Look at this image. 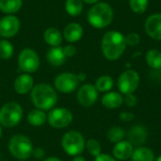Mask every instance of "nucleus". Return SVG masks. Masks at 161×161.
Here are the masks:
<instances>
[{
    "mask_svg": "<svg viewBox=\"0 0 161 161\" xmlns=\"http://www.w3.org/2000/svg\"><path fill=\"white\" fill-rule=\"evenodd\" d=\"M30 98L35 108L43 111L51 110L58 101L55 89L46 83H40L34 86L30 92Z\"/></svg>",
    "mask_w": 161,
    "mask_h": 161,
    "instance_id": "nucleus-1",
    "label": "nucleus"
},
{
    "mask_svg": "<svg viewBox=\"0 0 161 161\" xmlns=\"http://www.w3.org/2000/svg\"><path fill=\"white\" fill-rule=\"evenodd\" d=\"M102 52L108 60L118 59L126 47L125 37L118 31H108L102 39Z\"/></svg>",
    "mask_w": 161,
    "mask_h": 161,
    "instance_id": "nucleus-2",
    "label": "nucleus"
},
{
    "mask_svg": "<svg viewBox=\"0 0 161 161\" xmlns=\"http://www.w3.org/2000/svg\"><path fill=\"white\" fill-rule=\"evenodd\" d=\"M88 22L95 28H104L109 25L113 20V9L105 2L96 3L88 11Z\"/></svg>",
    "mask_w": 161,
    "mask_h": 161,
    "instance_id": "nucleus-3",
    "label": "nucleus"
},
{
    "mask_svg": "<svg viewBox=\"0 0 161 161\" xmlns=\"http://www.w3.org/2000/svg\"><path fill=\"white\" fill-rule=\"evenodd\" d=\"M8 147L10 155L18 160H26L32 156V142L25 135L12 136L8 142Z\"/></svg>",
    "mask_w": 161,
    "mask_h": 161,
    "instance_id": "nucleus-4",
    "label": "nucleus"
},
{
    "mask_svg": "<svg viewBox=\"0 0 161 161\" xmlns=\"http://www.w3.org/2000/svg\"><path fill=\"white\" fill-rule=\"evenodd\" d=\"M61 146L67 155L77 157L83 153L86 147V142L80 132L72 130L63 135L61 139Z\"/></svg>",
    "mask_w": 161,
    "mask_h": 161,
    "instance_id": "nucleus-5",
    "label": "nucleus"
},
{
    "mask_svg": "<svg viewBox=\"0 0 161 161\" xmlns=\"http://www.w3.org/2000/svg\"><path fill=\"white\" fill-rule=\"evenodd\" d=\"M23 108L16 102H8L0 108V125L8 128L16 126L23 118Z\"/></svg>",
    "mask_w": 161,
    "mask_h": 161,
    "instance_id": "nucleus-6",
    "label": "nucleus"
},
{
    "mask_svg": "<svg viewBox=\"0 0 161 161\" xmlns=\"http://www.w3.org/2000/svg\"><path fill=\"white\" fill-rule=\"evenodd\" d=\"M18 66L25 74L35 73L40 67V58L33 49H23L18 57Z\"/></svg>",
    "mask_w": 161,
    "mask_h": 161,
    "instance_id": "nucleus-7",
    "label": "nucleus"
},
{
    "mask_svg": "<svg viewBox=\"0 0 161 161\" xmlns=\"http://www.w3.org/2000/svg\"><path fill=\"white\" fill-rule=\"evenodd\" d=\"M47 122L49 125L54 128H64L73 122V114L65 108H57L50 110L47 115Z\"/></svg>",
    "mask_w": 161,
    "mask_h": 161,
    "instance_id": "nucleus-8",
    "label": "nucleus"
},
{
    "mask_svg": "<svg viewBox=\"0 0 161 161\" xmlns=\"http://www.w3.org/2000/svg\"><path fill=\"white\" fill-rule=\"evenodd\" d=\"M140 84V75L134 70L125 71L119 77L117 85L119 91L124 94L133 93Z\"/></svg>",
    "mask_w": 161,
    "mask_h": 161,
    "instance_id": "nucleus-9",
    "label": "nucleus"
},
{
    "mask_svg": "<svg viewBox=\"0 0 161 161\" xmlns=\"http://www.w3.org/2000/svg\"><path fill=\"white\" fill-rule=\"evenodd\" d=\"M79 81L76 75L73 73H62L56 76L54 85L55 88L62 93H71L76 90Z\"/></svg>",
    "mask_w": 161,
    "mask_h": 161,
    "instance_id": "nucleus-10",
    "label": "nucleus"
},
{
    "mask_svg": "<svg viewBox=\"0 0 161 161\" xmlns=\"http://www.w3.org/2000/svg\"><path fill=\"white\" fill-rule=\"evenodd\" d=\"M76 98L78 103L84 107H90L95 104L98 99V91L92 84H85L81 86L77 92Z\"/></svg>",
    "mask_w": 161,
    "mask_h": 161,
    "instance_id": "nucleus-11",
    "label": "nucleus"
},
{
    "mask_svg": "<svg viewBox=\"0 0 161 161\" xmlns=\"http://www.w3.org/2000/svg\"><path fill=\"white\" fill-rule=\"evenodd\" d=\"M20 29V21L14 15H6L0 19V36L3 38H12Z\"/></svg>",
    "mask_w": 161,
    "mask_h": 161,
    "instance_id": "nucleus-12",
    "label": "nucleus"
},
{
    "mask_svg": "<svg viewBox=\"0 0 161 161\" xmlns=\"http://www.w3.org/2000/svg\"><path fill=\"white\" fill-rule=\"evenodd\" d=\"M144 28L148 36L154 40H161V13L149 16L145 22Z\"/></svg>",
    "mask_w": 161,
    "mask_h": 161,
    "instance_id": "nucleus-13",
    "label": "nucleus"
},
{
    "mask_svg": "<svg viewBox=\"0 0 161 161\" xmlns=\"http://www.w3.org/2000/svg\"><path fill=\"white\" fill-rule=\"evenodd\" d=\"M34 87V80L33 77L29 74H22L18 75L13 83L14 91L21 95L26 94L32 91Z\"/></svg>",
    "mask_w": 161,
    "mask_h": 161,
    "instance_id": "nucleus-14",
    "label": "nucleus"
},
{
    "mask_svg": "<svg viewBox=\"0 0 161 161\" xmlns=\"http://www.w3.org/2000/svg\"><path fill=\"white\" fill-rule=\"evenodd\" d=\"M133 145L126 141H122L116 143L113 148L114 158L118 160H126L132 157Z\"/></svg>",
    "mask_w": 161,
    "mask_h": 161,
    "instance_id": "nucleus-15",
    "label": "nucleus"
},
{
    "mask_svg": "<svg viewBox=\"0 0 161 161\" xmlns=\"http://www.w3.org/2000/svg\"><path fill=\"white\" fill-rule=\"evenodd\" d=\"M83 36V27L77 23L68 24L63 30V37L69 42H78Z\"/></svg>",
    "mask_w": 161,
    "mask_h": 161,
    "instance_id": "nucleus-16",
    "label": "nucleus"
},
{
    "mask_svg": "<svg viewBox=\"0 0 161 161\" xmlns=\"http://www.w3.org/2000/svg\"><path fill=\"white\" fill-rule=\"evenodd\" d=\"M127 136L129 139V142L132 145H142L145 142L148 133L145 127L142 125H135L129 129Z\"/></svg>",
    "mask_w": 161,
    "mask_h": 161,
    "instance_id": "nucleus-17",
    "label": "nucleus"
},
{
    "mask_svg": "<svg viewBox=\"0 0 161 161\" xmlns=\"http://www.w3.org/2000/svg\"><path fill=\"white\" fill-rule=\"evenodd\" d=\"M124 97L121 93L116 92H108L102 97V105L109 109H114L122 106Z\"/></svg>",
    "mask_w": 161,
    "mask_h": 161,
    "instance_id": "nucleus-18",
    "label": "nucleus"
},
{
    "mask_svg": "<svg viewBox=\"0 0 161 161\" xmlns=\"http://www.w3.org/2000/svg\"><path fill=\"white\" fill-rule=\"evenodd\" d=\"M47 61L49 64L52 66H60L62 65L65 60H66V56L64 55L63 52V47L61 46H57V47H52L46 55Z\"/></svg>",
    "mask_w": 161,
    "mask_h": 161,
    "instance_id": "nucleus-19",
    "label": "nucleus"
},
{
    "mask_svg": "<svg viewBox=\"0 0 161 161\" xmlns=\"http://www.w3.org/2000/svg\"><path fill=\"white\" fill-rule=\"evenodd\" d=\"M43 39L47 44L52 47L60 46L62 42V35L56 27H49L43 33Z\"/></svg>",
    "mask_w": 161,
    "mask_h": 161,
    "instance_id": "nucleus-20",
    "label": "nucleus"
},
{
    "mask_svg": "<svg viewBox=\"0 0 161 161\" xmlns=\"http://www.w3.org/2000/svg\"><path fill=\"white\" fill-rule=\"evenodd\" d=\"M26 119L30 125L39 127L45 124V122L47 121V115L45 111L39 108H35L30 112H28Z\"/></svg>",
    "mask_w": 161,
    "mask_h": 161,
    "instance_id": "nucleus-21",
    "label": "nucleus"
},
{
    "mask_svg": "<svg viewBox=\"0 0 161 161\" xmlns=\"http://www.w3.org/2000/svg\"><path fill=\"white\" fill-rule=\"evenodd\" d=\"M23 0H0V10L6 14H13L21 9Z\"/></svg>",
    "mask_w": 161,
    "mask_h": 161,
    "instance_id": "nucleus-22",
    "label": "nucleus"
},
{
    "mask_svg": "<svg viewBox=\"0 0 161 161\" xmlns=\"http://www.w3.org/2000/svg\"><path fill=\"white\" fill-rule=\"evenodd\" d=\"M131 161H155V155L151 149L140 147L133 152Z\"/></svg>",
    "mask_w": 161,
    "mask_h": 161,
    "instance_id": "nucleus-23",
    "label": "nucleus"
},
{
    "mask_svg": "<svg viewBox=\"0 0 161 161\" xmlns=\"http://www.w3.org/2000/svg\"><path fill=\"white\" fill-rule=\"evenodd\" d=\"M147 64L155 69L160 70L161 69V52L158 49H151L147 52L145 57Z\"/></svg>",
    "mask_w": 161,
    "mask_h": 161,
    "instance_id": "nucleus-24",
    "label": "nucleus"
},
{
    "mask_svg": "<svg viewBox=\"0 0 161 161\" xmlns=\"http://www.w3.org/2000/svg\"><path fill=\"white\" fill-rule=\"evenodd\" d=\"M65 9L71 16H78L83 10L82 0H66Z\"/></svg>",
    "mask_w": 161,
    "mask_h": 161,
    "instance_id": "nucleus-25",
    "label": "nucleus"
},
{
    "mask_svg": "<svg viewBox=\"0 0 161 161\" xmlns=\"http://www.w3.org/2000/svg\"><path fill=\"white\" fill-rule=\"evenodd\" d=\"M94 86L98 92H109L113 87V79L109 75H102L98 77Z\"/></svg>",
    "mask_w": 161,
    "mask_h": 161,
    "instance_id": "nucleus-26",
    "label": "nucleus"
},
{
    "mask_svg": "<svg viewBox=\"0 0 161 161\" xmlns=\"http://www.w3.org/2000/svg\"><path fill=\"white\" fill-rule=\"evenodd\" d=\"M125 130L120 127V126H114L112 128H110L107 134V137L108 139L109 142H122L124 137H125Z\"/></svg>",
    "mask_w": 161,
    "mask_h": 161,
    "instance_id": "nucleus-27",
    "label": "nucleus"
},
{
    "mask_svg": "<svg viewBox=\"0 0 161 161\" xmlns=\"http://www.w3.org/2000/svg\"><path fill=\"white\" fill-rule=\"evenodd\" d=\"M13 55V46L12 44L7 41H0V58L2 59H9Z\"/></svg>",
    "mask_w": 161,
    "mask_h": 161,
    "instance_id": "nucleus-28",
    "label": "nucleus"
},
{
    "mask_svg": "<svg viewBox=\"0 0 161 161\" xmlns=\"http://www.w3.org/2000/svg\"><path fill=\"white\" fill-rule=\"evenodd\" d=\"M129 6L135 13H143L148 8V0H129Z\"/></svg>",
    "mask_w": 161,
    "mask_h": 161,
    "instance_id": "nucleus-29",
    "label": "nucleus"
},
{
    "mask_svg": "<svg viewBox=\"0 0 161 161\" xmlns=\"http://www.w3.org/2000/svg\"><path fill=\"white\" fill-rule=\"evenodd\" d=\"M86 148L92 157H97L101 154V144L98 141L94 139H90L86 142Z\"/></svg>",
    "mask_w": 161,
    "mask_h": 161,
    "instance_id": "nucleus-30",
    "label": "nucleus"
},
{
    "mask_svg": "<svg viewBox=\"0 0 161 161\" xmlns=\"http://www.w3.org/2000/svg\"><path fill=\"white\" fill-rule=\"evenodd\" d=\"M141 42V38L139 36V34L135 33V32H132V33H129L128 35H126L125 37V42L126 44L128 45H131V46H136L140 43Z\"/></svg>",
    "mask_w": 161,
    "mask_h": 161,
    "instance_id": "nucleus-31",
    "label": "nucleus"
},
{
    "mask_svg": "<svg viewBox=\"0 0 161 161\" xmlns=\"http://www.w3.org/2000/svg\"><path fill=\"white\" fill-rule=\"evenodd\" d=\"M124 101L125 102V104L132 108V107H135L138 103V99L137 97L133 94V93H129V94H125V97L124 99Z\"/></svg>",
    "mask_w": 161,
    "mask_h": 161,
    "instance_id": "nucleus-32",
    "label": "nucleus"
},
{
    "mask_svg": "<svg viewBox=\"0 0 161 161\" xmlns=\"http://www.w3.org/2000/svg\"><path fill=\"white\" fill-rule=\"evenodd\" d=\"M63 52H64V55L66 56V58L67 57L68 58H71V57H73V56L75 55L76 48L73 44H68V45H66V46L63 47Z\"/></svg>",
    "mask_w": 161,
    "mask_h": 161,
    "instance_id": "nucleus-33",
    "label": "nucleus"
},
{
    "mask_svg": "<svg viewBox=\"0 0 161 161\" xmlns=\"http://www.w3.org/2000/svg\"><path fill=\"white\" fill-rule=\"evenodd\" d=\"M94 161H117L115 158L109 156V155H107V154H100L99 156H97L95 158Z\"/></svg>",
    "mask_w": 161,
    "mask_h": 161,
    "instance_id": "nucleus-34",
    "label": "nucleus"
},
{
    "mask_svg": "<svg viewBox=\"0 0 161 161\" xmlns=\"http://www.w3.org/2000/svg\"><path fill=\"white\" fill-rule=\"evenodd\" d=\"M120 119L124 122H130L134 119V114L131 112H122L120 114Z\"/></svg>",
    "mask_w": 161,
    "mask_h": 161,
    "instance_id": "nucleus-35",
    "label": "nucleus"
},
{
    "mask_svg": "<svg viewBox=\"0 0 161 161\" xmlns=\"http://www.w3.org/2000/svg\"><path fill=\"white\" fill-rule=\"evenodd\" d=\"M45 155V152L42 148H37V149H33V152H32V156L35 158H38V159H41L44 157Z\"/></svg>",
    "mask_w": 161,
    "mask_h": 161,
    "instance_id": "nucleus-36",
    "label": "nucleus"
},
{
    "mask_svg": "<svg viewBox=\"0 0 161 161\" xmlns=\"http://www.w3.org/2000/svg\"><path fill=\"white\" fill-rule=\"evenodd\" d=\"M76 76H77V79H78V81H79V82L84 81V80L86 79V77H87L86 74H84V73H80V74H78V75H76Z\"/></svg>",
    "mask_w": 161,
    "mask_h": 161,
    "instance_id": "nucleus-37",
    "label": "nucleus"
},
{
    "mask_svg": "<svg viewBox=\"0 0 161 161\" xmlns=\"http://www.w3.org/2000/svg\"><path fill=\"white\" fill-rule=\"evenodd\" d=\"M43 161H61L58 158H57V157H49V158H45Z\"/></svg>",
    "mask_w": 161,
    "mask_h": 161,
    "instance_id": "nucleus-38",
    "label": "nucleus"
},
{
    "mask_svg": "<svg viewBox=\"0 0 161 161\" xmlns=\"http://www.w3.org/2000/svg\"><path fill=\"white\" fill-rule=\"evenodd\" d=\"M83 2H85V3H87V4H96V3H98L100 0H82Z\"/></svg>",
    "mask_w": 161,
    "mask_h": 161,
    "instance_id": "nucleus-39",
    "label": "nucleus"
},
{
    "mask_svg": "<svg viewBox=\"0 0 161 161\" xmlns=\"http://www.w3.org/2000/svg\"><path fill=\"white\" fill-rule=\"evenodd\" d=\"M72 161H86L85 158L83 157H80V156H77V157H75V158Z\"/></svg>",
    "mask_w": 161,
    "mask_h": 161,
    "instance_id": "nucleus-40",
    "label": "nucleus"
},
{
    "mask_svg": "<svg viewBox=\"0 0 161 161\" xmlns=\"http://www.w3.org/2000/svg\"><path fill=\"white\" fill-rule=\"evenodd\" d=\"M1 138H2V128L0 126V140H1Z\"/></svg>",
    "mask_w": 161,
    "mask_h": 161,
    "instance_id": "nucleus-41",
    "label": "nucleus"
},
{
    "mask_svg": "<svg viewBox=\"0 0 161 161\" xmlns=\"http://www.w3.org/2000/svg\"><path fill=\"white\" fill-rule=\"evenodd\" d=\"M156 161H161V156H159V157H158V158H157V160H156Z\"/></svg>",
    "mask_w": 161,
    "mask_h": 161,
    "instance_id": "nucleus-42",
    "label": "nucleus"
},
{
    "mask_svg": "<svg viewBox=\"0 0 161 161\" xmlns=\"http://www.w3.org/2000/svg\"><path fill=\"white\" fill-rule=\"evenodd\" d=\"M18 161H25V160H18Z\"/></svg>",
    "mask_w": 161,
    "mask_h": 161,
    "instance_id": "nucleus-43",
    "label": "nucleus"
}]
</instances>
